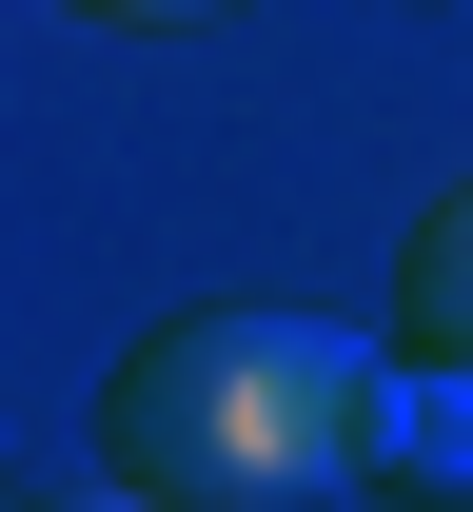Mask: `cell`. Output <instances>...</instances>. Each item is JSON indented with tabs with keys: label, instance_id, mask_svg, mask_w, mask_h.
<instances>
[{
	"label": "cell",
	"instance_id": "obj_4",
	"mask_svg": "<svg viewBox=\"0 0 473 512\" xmlns=\"http://www.w3.org/2000/svg\"><path fill=\"white\" fill-rule=\"evenodd\" d=\"M60 512H178V493H138V473H99V493H60Z\"/></svg>",
	"mask_w": 473,
	"mask_h": 512
},
{
	"label": "cell",
	"instance_id": "obj_2",
	"mask_svg": "<svg viewBox=\"0 0 473 512\" xmlns=\"http://www.w3.org/2000/svg\"><path fill=\"white\" fill-rule=\"evenodd\" d=\"M375 473H395V493H473V355H414L395 335V375H375Z\"/></svg>",
	"mask_w": 473,
	"mask_h": 512
},
{
	"label": "cell",
	"instance_id": "obj_5",
	"mask_svg": "<svg viewBox=\"0 0 473 512\" xmlns=\"http://www.w3.org/2000/svg\"><path fill=\"white\" fill-rule=\"evenodd\" d=\"M79 20H217V0H79Z\"/></svg>",
	"mask_w": 473,
	"mask_h": 512
},
{
	"label": "cell",
	"instance_id": "obj_1",
	"mask_svg": "<svg viewBox=\"0 0 473 512\" xmlns=\"http://www.w3.org/2000/svg\"><path fill=\"white\" fill-rule=\"evenodd\" d=\"M375 335L276 316V296H217V316H158L99 375V453L178 512H316L336 473H375Z\"/></svg>",
	"mask_w": 473,
	"mask_h": 512
},
{
	"label": "cell",
	"instance_id": "obj_3",
	"mask_svg": "<svg viewBox=\"0 0 473 512\" xmlns=\"http://www.w3.org/2000/svg\"><path fill=\"white\" fill-rule=\"evenodd\" d=\"M395 335H414V355H473V178L414 217V256H395Z\"/></svg>",
	"mask_w": 473,
	"mask_h": 512
}]
</instances>
